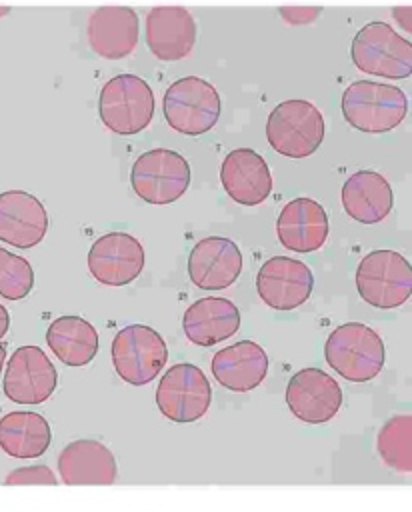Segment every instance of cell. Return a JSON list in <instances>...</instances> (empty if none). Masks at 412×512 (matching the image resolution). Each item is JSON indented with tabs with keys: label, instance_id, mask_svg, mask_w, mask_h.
Instances as JSON below:
<instances>
[{
	"label": "cell",
	"instance_id": "9",
	"mask_svg": "<svg viewBox=\"0 0 412 512\" xmlns=\"http://www.w3.org/2000/svg\"><path fill=\"white\" fill-rule=\"evenodd\" d=\"M168 360L164 338L150 326L130 324L112 340V364L116 374L132 384L144 386L152 382Z\"/></svg>",
	"mask_w": 412,
	"mask_h": 512
},
{
	"label": "cell",
	"instance_id": "15",
	"mask_svg": "<svg viewBox=\"0 0 412 512\" xmlns=\"http://www.w3.org/2000/svg\"><path fill=\"white\" fill-rule=\"evenodd\" d=\"M242 272L240 248L222 236L202 238L188 256V276L202 290H224Z\"/></svg>",
	"mask_w": 412,
	"mask_h": 512
},
{
	"label": "cell",
	"instance_id": "22",
	"mask_svg": "<svg viewBox=\"0 0 412 512\" xmlns=\"http://www.w3.org/2000/svg\"><path fill=\"white\" fill-rule=\"evenodd\" d=\"M182 328L192 344L214 346L238 332L240 312L228 298L206 296L186 308Z\"/></svg>",
	"mask_w": 412,
	"mask_h": 512
},
{
	"label": "cell",
	"instance_id": "28",
	"mask_svg": "<svg viewBox=\"0 0 412 512\" xmlns=\"http://www.w3.org/2000/svg\"><path fill=\"white\" fill-rule=\"evenodd\" d=\"M34 288V270L26 258L0 248V296L22 300Z\"/></svg>",
	"mask_w": 412,
	"mask_h": 512
},
{
	"label": "cell",
	"instance_id": "21",
	"mask_svg": "<svg viewBox=\"0 0 412 512\" xmlns=\"http://www.w3.org/2000/svg\"><path fill=\"white\" fill-rule=\"evenodd\" d=\"M210 368L220 386L232 392H248L266 378L268 356L260 344L252 340H240L218 350Z\"/></svg>",
	"mask_w": 412,
	"mask_h": 512
},
{
	"label": "cell",
	"instance_id": "13",
	"mask_svg": "<svg viewBox=\"0 0 412 512\" xmlns=\"http://www.w3.org/2000/svg\"><path fill=\"white\" fill-rule=\"evenodd\" d=\"M314 288L310 268L288 256H274L262 264L256 276L260 300L274 310H294L302 306Z\"/></svg>",
	"mask_w": 412,
	"mask_h": 512
},
{
	"label": "cell",
	"instance_id": "10",
	"mask_svg": "<svg viewBox=\"0 0 412 512\" xmlns=\"http://www.w3.org/2000/svg\"><path fill=\"white\" fill-rule=\"evenodd\" d=\"M212 402V388L206 374L188 362L168 368L156 388V404L172 422L200 420Z\"/></svg>",
	"mask_w": 412,
	"mask_h": 512
},
{
	"label": "cell",
	"instance_id": "18",
	"mask_svg": "<svg viewBox=\"0 0 412 512\" xmlns=\"http://www.w3.org/2000/svg\"><path fill=\"white\" fill-rule=\"evenodd\" d=\"M138 30V14L128 6L96 8L86 26L90 48L106 60L130 56L138 44Z\"/></svg>",
	"mask_w": 412,
	"mask_h": 512
},
{
	"label": "cell",
	"instance_id": "30",
	"mask_svg": "<svg viewBox=\"0 0 412 512\" xmlns=\"http://www.w3.org/2000/svg\"><path fill=\"white\" fill-rule=\"evenodd\" d=\"M320 8H280V16L290 24H308L316 20Z\"/></svg>",
	"mask_w": 412,
	"mask_h": 512
},
{
	"label": "cell",
	"instance_id": "24",
	"mask_svg": "<svg viewBox=\"0 0 412 512\" xmlns=\"http://www.w3.org/2000/svg\"><path fill=\"white\" fill-rule=\"evenodd\" d=\"M392 204L390 182L374 170H358L342 186V206L356 222H382L390 214Z\"/></svg>",
	"mask_w": 412,
	"mask_h": 512
},
{
	"label": "cell",
	"instance_id": "29",
	"mask_svg": "<svg viewBox=\"0 0 412 512\" xmlns=\"http://www.w3.org/2000/svg\"><path fill=\"white\" fill-rule=\"evenodd\" d=\"M4 484L14 486V484H58L54 472L48 466H24V468H16L12 470Z\"/></svg>",
	"mask_w": 412,
	"mask_h": 512
},
{
	"label": "cell",
	"instance_id": "23",
	"mask_svg": "<svg viewBox=\"0 0 412 512\" xmlns=\"http://www.w3.org/2000/svg\"><path fill=\"white\" fill-rule=\"evenodd\" d=\"M58 474L64 484H112L116 458L98 440H74L58 456Z\"/></svg>",
	"mask_w": 412,
	"mask_h": 512
},
{
	"label": "cell",
	"instance_id": "7",
	"mask_svg": "<svg viewBox=\"0 0 412 512\" xmlns=\"http://www.w3.org/2000/svg\"><path fill=\"white\" fill-rule=\"evenodd\" d=\"M266 138L274 152L288 158H306L324 140L322 112L308 100H284L268 116Z\"/></svg>",
	"mask_w": 412,
	"mask_h": 512
},
{
	"label": "cell",
	"instance_id": "20",
	"mask_svg": "<svg viewBox=\"0 0 412 512\" xmlns=\"http://www.w3.org/2000/svg\"><path fill=\"white\" fill-rule=\"evenodd\" d=\"M276 234L280 244L292 252H314L328 238V216L316 200L294 198L282 208L276 220Z\"/></svg>",
	"mask_w": 412,
	"mask_h": 512
},
{
	"label": "cell",
	"instance_id": "5",
	"mask_svg": "<svg viewBox=\"0 0 412 512\" xmlns=\"http://www.w3.org/2000/svg\"><path fill=\"white\" fill-rule=\"evenodd\" d=\"M162 110L170 128L184 136H200L220 118V94L208 80L184 76L166 88Z\"/></svg>",
	"mask_w": 412,
	"mask_h": 512
},
{
	"label": "cell",
	"instance_id": "25",
	"mask_svg": "<svg viewBox=\"0 0 412 512\" xmlns=\"http://www.w3.org/2000/svg\"><path fill=\"white\" fill-rule=\"evenodd\" d=\"M50 440V424L38 412H8L0 420V448L12 458H38L48 450Z\"/></svg>",
	"mask_w": 412,
	"mask_h": 512
},
{
	"label": "cell",
	"instance_id": "32",
	"mask_svg": "<svg viewBox=\"0 0 412 512\" xmlns=\"http://www.w3.org/2000/svg\"><path fill=\"white\" fill-rule=\"evenodd\" d=\"M4 360H6V348L0 346V374H2V366H4Z\"/></svg>",
	"mask_w": 412,
	"mask_h": 512
},
{
	"label": "cell",
	"instance_id": "19",
	"mask_svg": "<svg viewBox=\"0 0 412 512\" xmlns=\"http://www.w3.org/2000/svg\"><path fill=\"white\" fill-rule=\"evenodd\" d=\"M220 182L226 194L242 206H256L272 192L270 168L252 148H236L226 154L220 168Z\"/></svg>",
	"mask_w": 412,
	"mask_h": 512
},
{
	"label": "cell",
	"instance_id": "2",
	"mask_svg": "<svg viewBox=\"0 0 412 512\" xmlns=\"http://www.w3.org/2000/svg\"><path fill=\"white\" fill-rule=\"evenodd\" d=\"M328 366L350 382H368L380 374L386 360L382 338L366 324L346 322L330 332L324 344Z\"/></svg>",
	"mask_w": 412,
	"mask_h": 512
},
{
	"label": "cell",
	"instance_id": "16",
	"mask_svg": "<svg viewBox=\"0 0 412 512\" xmlns=\"http://www.w3.org/2000/svg\"><path fill=\"white\" fill-rule=\"evenodd\" d=\"M48 232L44 204L24 190L0 194V240L14 248H34Z\"/></svg>",
	"mask_w": 412,
	"mask_h": 512
},
{
	"label": "cell",
	"instance_id": "26",
	"mask_svg": "<svg viewBox=\"0 0 412 512\" xmlns=\"http://www.w3.org/2000/svg\"><path fill=\"white\" fill-rule=\"evenodd\" d=\"M46 342L66 366H86L98 352V332L80 316L56 318L46 330Z\"/></svg>",
	"mask_w": 412,
	"mask_h": 512
},
{
	"label": "cell",
	"instance_id": "11",
	"mask_svg": "<svg viewBox=\"0 0 412 512\" xmlns=\"http://www.w3.org/2000/svg\"><path fill=\"white\" fill-rule=\"evenodd\" d=\"M144 264V248L128 232H108L88 250V270L104 286L130 284L140 276Z\"/></svg>",
	"mask_w": 412,
	"mask_h": 512
},
{
	"label": "cell",
	"instance_id": "17",
	"mask_svg": "<svg viewBox=\"0 0 412 512\" xmlns=\"http://www.w3.org/2000/svg\"><path fill=\"white\" fill-rule=\"evenodd\" d=\"M196 42L194 16L182 6H156L146 14V44L164 62L186 58Z\"/></svg>",
	"mask_w": 412,
	"mask_h": 512
},
{
	"label": "cell",
	"instance_id": "1",
	"mask_svg": "<svg viewBox=\"0 0 412 512\" xmlns=\"http://www.w3.org/2000/svg\"><path fill=\"white\" fill-rule=\"evenodd\" d=\"M408 112V98L402 88L356 80L342 94V114L346 122L366 134H384L402 124Z\"/></svg>",
	"mask_w": 412,
	"mask_h": 512
},
{
	"label": "cell",
	"instance_id": "27",
	"mask_svg": "<svg viewBox=\"0 0 412 512\" xmlns=\"http://www.w3.org/2000/svg\"><path fill=\"white\" fill-rule=\"evenodd\" d=\"M378 454L398 472L412 470V416L396 414L378 432Z\"/></svg>",
	"mask_w": 412,
	"mask_h": 512
},
{
	"label": "cell",
	"instance_id": "3",
	"mask_svg": "<svg viewBox=\"0 0 412 512\" xmlns=\"http://www.w3.org/2000/svg\"><path fill=\"white\" fill-rule=\"evenodd\" d=\"M98 112L108 130L120 136H134L142 132L154 116V92L144 78L118 74L102 86Z\"/></svg>",
	"mask_w": 412,
	"mask_h": 512
},
{
	"label": "cell",
	"instance_id": "8",
	"mask_svg": "<svg viewBox=\"0 0 412 512\" xmlns=\"http://www.w3.org/2000/svg\"><path fill=\"white\" fill-rule=\"evenodd\" d=\"M130 184L134 194L148 204H170L190 186V166L174 150L154 148L136 158Z\"/></svg>",
	"mask_w": 412,
	"mask_h": 512
},
{
	"label": "cell",
	"instance_id": "31",
	"mask_svg": "<svg viewBox=\"0 0 412 512\" xmlns=\"http://www.w3.org/2000/svg\"><path fill=\"white\" fill-rule=\"evenodd\" d=\"M8 326H10V316H8V310L0 304V338L8 332Z\"/></svg>",
	"mask_w": 412,
	"mask_h": 512
},
{
	"label": "cell",
	"instance_id": "12",
	"mask_svg": "<svg viewBox=\"0 0 412 512\" xmlns=\"http://www.w3.org/2000/svg\"><path fill=\"white\" fill-rule=\"evenodd\" d=\"M58 374L46 352L38 346H20L4 372V394L16 404H40L56 388Z\"/></svg>",
	"mask_w": 412,
	"mask_h": 512
},
{
	"label": "cell",
	"instance_id": "4",
	"mask_svg": "<svg viewBox=\"0 0 412 512\" xmlns=\"http://www.w3.org/2000/svg\"><path fill=\"white\" fill-rule=\"evenodd\" d=\"M354 66L360 72L402 80L412 72V44L402 38L390 24L376 20L364 24L350 48Z\"/></svg>",
	"mask_w": 412,
	"mask_h": 512
},
{
	"label": "cell",
	"instance_id": "6",
	"mask_svg": "<svg viewBox=\"0 0 412 512\" xmlns=\"http://www.w3.org/2000/svg\"><path fill=\"white\" fill-rule=\"evenodd\" d=\"M356 290L360 298L382 310L402 306L412 294L410 262L394 250H372L356 268Z\"/></svg>",
	"mask_w": 412,
	"mask_h": 512
},
{
	"label": "cell",
	"instance_id": "14",
	"mask_svg": "<svg viewBox=\"0 0 412 512\" xmlns=\"http://www.w3.org/2000/svg\"><path fill=\"white\" fill-rule=\"evenodd\" d=\"M286 404L292 414L308 424H322L342 406L340 384L320 368L298 370L286 386Z\"/></svg>",
	"mask_w": 412,
	"mask_h": 512
}]
</instances>
